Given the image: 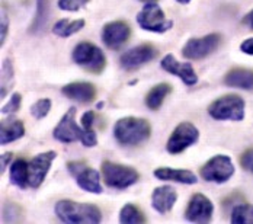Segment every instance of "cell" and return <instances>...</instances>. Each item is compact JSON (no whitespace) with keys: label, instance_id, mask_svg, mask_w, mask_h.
I'll list each match as a JSON object with an SVG mask.
<instances>
[{"label":"cell","instance_id":"cell-1","mask_svg":"<svg viewBox=\"0 0 253 224\" xmlns=\"http://www.w3.org/2000/svg\"><path fill=\"white\" fill-rule=\"evenodd\" d=\"M55 216L64 222L72 224H96L101 223V210L93 204H83L72 199H61L54 207Z\"/></svg>","mask_w":253,"mask_h":224},{"label":"cell","instance_id":"cell-2","mask_svg":"<svg viewBox=\"0 0 253 224\" xmlns=\"http://www.w3.org/2000/svg\"><path fill=\"white\" fill-rule=\"evenodd\" d=\"M152 127L147 120L138 117H126L118 120L114 125V135L123 146H138L149 140Z\"/></svg>","mask_w":253,"mask_h":224},{"label":"cell","instance_id":"cell-3","mask_svg":"<svg viewBox=\"0 0 253 224\" xmlns=\"http://www.w3.org/2000/svg\"><path fill=\"white\" fill-rule=\"evenodd\" d=\"M208 114L217 121H242L245 118V100L239 95H226L208 106Z\"/></svg>","mask_w":253,"mask_h":224},{"label":"cell","instance_id":"cell-4","mask_svg":"<svg viewBox=\"0 0 253 224\" xmlns=\"http://www.w3.org/2000/svg\"><path fill=\"white\" fill-rule=\"evenodd\" d=\"M101 172L105 183L109 188H115V189L129 188L140 178V175L134 168L126 166V165H120V163H115V162H109V160H105L102 163Z\"/></svg>","mask_w":253,"mask_h":224},{"label":"cell","instance_id":"cell-5","mask_svg":"<svg viewBox=\"0 0 253 224\" xmlns=\"http://www.w3.org/2000/svg\"><path fill=\"white\" fill-rule=\"evenodd\" d=\"M75 63L92 75H101L106 67V57L99 47L92 43H80L73 50Z\"/></svg>","mask_w":253,"mask_h":224},{"label":"cell","instance_id":"cell-6","mask_svg":"<svg viewBox=\"0 0 253 224\" xmlns=\"http://www.w3.org/2000/svg\"><path fill=\"white\" fill-rule=\"evenodd\" d=\"M137 22L143 29L156 34H163L173 26V22L166 18L163 9L156 1H149L143 6L137 15Z\"/></svg>","mask_w":253,"mask_h":224},{"label":"cell","instance_id":"cell-7","mask_svg":"<svg viewBox=\"0 0 253 224\" xmlns=\"http://www.w3.org/2000/svg\"><path fill=\"white\" fill-rule=\"evenodd\" d=\"M67 169L69 172L75 176L77 185L83 189L87 191L90 194H101L102 185H101V175L96 169L87 166L84 162L82 160H75V162H69L67 163Z\"/></svg>","mask_w":253,"mask_h":224},{"label":"cell","instance_id":"cell-8","mask_svg":"<svg viewBox=\"0 0 253 224\" xmlns=\"http://www.w3.org/2000/svg\"><path fill=\"white\" fill-rule=\"evenodd\" d=\"M233 175H234V165L231 159L224 154H217L211 157L201 168V176L207 182L224 183Z\"/></svg>","mask_w":253,"mask_h":224},{"label":"cell","instance_id":"cell-9","mask_svg":"<svg viewBox=\"0 0 253 224\" xmlns=\"http://www.w3.org/2000/svg\"><path fill=\"white\" fill-rule=\"evenodd\" d=\"M198 138H200V130L192 123L183 121L173 130L172 135L168 140L166 150L170 154H179L183 150L194 146L198 141Z\"/></svg>","mask_w":253,"mask_h":224},{"label":"cell","instance_id":"cell-10","mask_svg":"<svg viewBox=\"0 0 253 224\" xmlns=\"http://www.w3.org/2000/svg\"><path fill=\"white\" fill-rule=\"evenodd\" d=\"M221 44L220 34H210L201 38H191L182 48V55L188 60H203L212 54Z\"/></svg>","mask_w":253,"mask_h":224},{"label":"cell","instance_id":"cell-11","mask_svg":"<svg viewBox=\"0 0 253 224\" xmlns=\"http://www.w3.org/2000/svg\"><path fill=\"white\" fill-rule=\"evenodd\" d=\"M52 135L57 141L64 143V144H70V143L82 140L83 128H80L76 124V108L75 106L69 108V111L63 115L60 123L54 128Z\"/></svg>","mask_w":253,"mask_h":224},{"label":"cell","instance_id":"cell-12","mask_svg":"<svg viewBox=\"0 0 253 224\" xmlns=\"http://www.w3.org/2000/svg\"><path fill=\"white\" fill-rule=\"evenodd\" d=\"M159 55V50L156 47H153L152 44H141L137 45L131 50L126 51L120 61H121V67L124 70H135L147 63H150Z\"/></svg>","mask_w":253,"mask_h":224},{"label":"cell","instance_id":"cell-13","mask_svg":"<svg viewBox=\"0 0 253 224\" xmlns=\"http://www.w3.org/2000/svg\"><path fill=\"white\" fill-rule=\"evenodd\" d=\"M131 37V28L124 21H114L103 26L102 41L111 50H120L126 45Z\"/></svg>","mask_w":253,"mask_h":224},{"label":"cell","instance_id":"cell-14","mask_svg":"<svg viewBox=\"0 0 253 224\" xmlns=\"http://www.w3.org/2000/svg\"><path fill=\"white\" fill-rule=\"evenodd\" d=\"M214 205L211 199L203 194H195L185 211V217L191 223H210L212 219Z\"/></svg>","mask_w":253,"mask_h":224},{"label":"cell","instance_id":"cell-15","mask_svg":"<svg viewBox=\"0 0 253 224\" xmlns=\"http://www.w3.org/2000/svg\"><path fill=\"white\" fill-rule=\"evenodd\" d=\"M57 157L55 151H44L37 154L31 162H29V186L31 188H38L44 182L45 176L48 174L51 168V163Z\"/></svg>","mask_w":253,"mask_h":224},{"label":"cell","instance_id":"cell-16","mask_svg":"<svg viewBox=\"0 0 253 224\" xmlns=\"http://www.w3.org/2000/svg\"><path fill=\"white\" fill-rule=\"evenodd\" d=\"M162 69L170 75L179 77L185 85L188 86H194L198 83V76L195 73L194 67L191 63H179L173 54H168L162 58L160 63Z\"/></svg>","mask_w":253,"mask_h":224},{"label":"cell","instance_id":"cell-17","mask_svg":"<svg viewBox=\"0 0 253 224\" xmlns=\"http://www.w3.org/2000/svg\"><path fill=\"white\" fill-rule=\"evenodd\" d=\"M61 92L66 98L80 102V103H90L96 98V88H95V85H92L89 82L67 83L61 89Z\"/></svg>","mask_w":253,"mask_h":224},{"label":"cell","instance_id":"cell-18","mask_svg":"<svg viewBox=\"0 0 253 224\" xmlns=\"http://www.w3.org/2000/svg\"><path fill=\"white\" fill-rule=\"evenodd\" d=\"M177 199V192L175 188L169 185L157 186L152 194V205L153 208L159 214H166L169 213Z\"/></svg>","mask_w":253,"mask_h":224},{"label":"cell","instance_id":"cell-19","mask_svg":"<svg viewBox=\"0 0 253 224\" xmlns=\"http://www.w3.org/2000/svg\"><path fill=\"white\" fill-rule=\"evenodd\" d=\"M153 175L160 180H172L185 185H194L197 183V175L186 169H173V168H159Z\"/></svg>","mask_w":253,"mask_h":224},{"label":"cell","instance_id":"cell-20","mask_svg":"<svg viewBox=\"0 0 253 224\" xmlns=\"http://www.w3.org/2000/svg\"><path fill=\"white\" fill-rule=\"evenodd\" d=\"M25 135V125L22 121L10 118L4 120L0 124V144L6 146L9 143H13Z\"/></svg>","mask_w":253,"mask_h":224},{"label":"cell","instance_id":"cell-21","mask_svg":"<svg viewBox=\"0 0 253 224\" xmlns=\"http://www.w3.org/2000/svg\"><path fill=\"white\" fill-rule=\"evenodd\" d=\"M224 83L230 88H239V89L251 90V89H253V70L233 69L224 77Z\"/></svg>","mask_w":253,"mask_h":224},{"label":"cell","instance_id":"cell-22","mask_svg":"<svg viewBox=\"0 0 253 224\" xmlns=\"http://www.w3.org/2000/svg\"><path fill=\"white\" fill-rule=\"evenodd\" d=\"M10 182L21 188L25 189L26 186H29V163L25 159H16L12 166H10Z\"/></svg>","mask_w":253,"mask_h":224},{"label":"cell","instance_id":"cell-23","mask_svg":"<svg viewBox=\"0 0 253 224\" xmlns=\"http://www.w3.org/2000/svg\"><path fill=\"white\" fill-rule=\"evenodd\" d=\"M170 92H172V86L169 83H159V85H156L154 88L150 89V92L146 96L147 108L152 109V111H157L162 106L163 100L166 99V96Z\"/></svg>","mask_w":253,"mask_h":224},{"label":"cell","instance_id":"cell-24","mask_svg":"<svg viewBox=\"0 0 253 224\" xmlns=\"http://www.w3.org/2000/svg\"><path fill=\"white\" fill-rule=\"evenodd\" d=\"M82 28H84V21L83 19H76V21L60 19V21L55 22V25L52 26V32L57 37L69 38V37L75 35L79 31H82Z\"/></svg>","mask_w":253,"mask_h":224},{"label":"cell","instance_id":"cell-25","mask_svg":"<svg viewBox=\"0 0 253 224\" xmlns=\"http://www.w3.org/2000/svg\"><path fill=\"white\" fill-rule=\"evenodd\" d=\"M120 222L124 224H143L147 222V219L137 205L126 204L120 211Z\"/></svg>","mask_w":253,"mask_h":224},{"label":"cell","instance_id":"cell-26","mask_svg":"<svg viewBox=\"0 0 253 224\" xmlns=\"http://www.w3.org/2000/svg\"><path fill=\"white\" fill-rule=\"evenodd\" d=\"M48 13H50V0H37L35 19L32 22V26H31L32 32H37L45 26L47 21H48Z\"/></svg>","mask_w":253,"mask_h":224},{"label":"cell","instance_id":"cell-27","mask_svg":"<svg viewBox=\"0 0 253 224\" xmlns=\"http://www.w3.org/2000/svg\"><path fill=\"white\" fill-rule=\"evenodd\" d=\"M233 224H253V205L239 204L231 211Z\"/></svg>","mask_w":253,"mask_h":224},{"label":"cell","instance_id":"cell-28","mask_svg":"<svg viewBox=\"0 0 253 224\" xmlns=\"http://www.w3.org/2000/svg\"><path fill=\"white\" fill-rule=\"evenodd\" d=\"M13 66L12 61L9 58H6L3 61L1 66V98H4V95L7 93V90L10 89L12 83H13Z\"/></svg>","mask_w":253,"mask_h":224},{"label":"cell","instance_id":"cell-29","mask_svg":"<svg viewBox=\"0 0 253 224\" xmlns=\"http://www.w3.org/2000/svg\"><path fill=\"white\" fill-rule=\"evenodd\" d=\"M51 109V99L48 98H42V99H38L32 106H31V114L34 118L37 120H42L45 118L48 114H50Z\"/></svg>","mask_w":253,"mask_h":224},{"label":"cell","instance_id":"cell-30","mask_svg":"<svg viewBox=\"0 0 253 224\" xmlns=\"http://www.w3.org/2000/svg\"><path fill=\"white\" fill-rule=\"evenodd\" d=\"M21 103H22V95H21V93H13V95H12V98L6 102V105H3L1 112H3V114H6V115L15 114V112H18V111H19Z\"/></svg>","mask_w":253,"mask_h":224},{"label":"cell","instance_id":"cell-31","mask_svg":"<svg viewBox=\"0 0 253 224\" xmlns=\"http://www.w3.org/2000/svg\"><path fill=\"white\" fill-rule=\"evenodd\" d=\"M89 0H58V7L67 12H77L80 7L87 4Z\"/></svg>","mask_w":253,"mask_h":224},{"label":"cell","instance_id":"cell-32","mask_svg":"<svg viewBox=\"0 0 253 224\" xmlns=\"http://www.w3.org/2000/svg\"><path fill=\"white\" fill-rule=\"evenodd\" d=\"M240 165L245 171H252L253 172V149L246 150L240 156Z\"/></svg>","mask_w":253,"mask_h":224},{"label":"cell","instance_id":"cell-33","mask_svg":"<svg viewBox=\"0 0 253 224\" xmlns=\"http://www.w3.org/2000/svg\"><path fill=\"white\" fill-rule=\"evenodd\" d=\"M93 124H95V112L93 111L84 112L82 117V128L83 130H93Z\"/></svg>","mask_w":253,"mask_h":224},{"label":"cell","instance_id":"cell-34","mask_svg":"<svg viewBox=\"0 0 253 224\" xmlns=\"http://www.w3.org/2000/svg\"><path fill=\"white\" fill-rule=\"evenodd\" d=\"M7 26H9V22H7V15H4V12L1 10V40H0V44L3 45L4 41H6V37H7Z\"/></svg>","mask_w":253,"mask_h":224},{"label":"cell","instance_id":"cell-35","mask_svg":"<svg viewBox=\"0 0 253 224\" xmlns=\"http://www.w3.org/2000/svg\"><path fill=\"white\" fill-rule=\"evenodd\" d=\"M240 50L243 51L245 54L253 55V38H248L246 41H243L242 45H240Z\"/></svg>","mask_w":253,"mask_h":224},{"label":"cell","instance_id":"cell-36","mask_svg":"<svg viewBox=\"0 0 253 224\" xmlns=\"http://www.w3.org/2000/svg\"><path fill=\"white\" fill-rule=\"evenodd\" d=\"M12 153L9 151V153H3L1 154V163H0V172L1 174H4V169H6V166L9 165V162L12 160Z\"/></svg>","mask_w":253,"mask_h":224},{"label":"cell","instance_id":"cell-37","mask_svg":"<svg viewBox=\"0 0 253 224\" xmlns=\"http://www.w3.org/2000/svg\"><path fill=\"white\" fill-rule=\"evenodd\" d=\"M243 25H248L251 29H253V10H251L245 18H243Z\"/></svg>","mask_w":253,"mask_h":224},{"label":"cell","instance_id":"cell-38","mask_svg":"<svg viewBox=\"0 0 253 224\" xmlns=\"http://www.w3.org/2000/svg\"><path fill=\"white\" fill-rule=\"evenodd\" d=\"M177 3H180V4H188V3H189V1H191V0H176Z\"/></svg>","mask_w":253,"mask_h":224},{"label":"cell","instance_id":"cell-39","mask_svg":"<svg viewBox=\"0 0 253 224\" xmlns=\"http://www.w3.org/2000/svg\"><path fill=\"white\" fill-rule=\"evenodd\" d=\"M141 1H144V3H149V1H156V0H141Z\"/></svg>","mask_w":253,"mask_h":224}]
</instances>
